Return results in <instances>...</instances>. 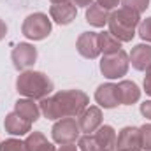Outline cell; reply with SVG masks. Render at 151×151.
<instances>
[{"label": "cell", "mask_w": 151, "mask_h": 151, "mask_svg": "<svg viewBox=\"0 0 151 151\" xmlns=\"http://www.w3.org/2000/svg\"><path fill=\"white\" fill-rule=\"evenodd\" d=\"M14 111L19 114L21 118H25L27 121H30V123H35L40 118V107L32 99H19V100H16Z\"/></svg>", "instance_id": "2e32d148"}, {"label": "cell", "mask_w": 151, "mask_h": 151, "mask_svg": "<svg viewBox=\"0 0 151 151\" xmlns=\"http://www.w3.org/2000/svg\"><path fill=\"white\" fill-rule=\"evenodd\" d=\"M11 60H12L14 69H18V70H28L35 63V60H37V49L32 44H28V42H19L12 49Z\"/></svg>", "instance_id": "52a82bcc"}, {"label": "cell", "mask_w": 151, "mask_h": 151, "mask_svg": "<svg viewBox=\"0 0 151 151\" xmlns=\"http://www.w3.org/2000/svg\"><path fill=\"white\" fill-rule=\"evenodd\" d=\"M70 2L74 4L76 7H88V5L93 4V0H70Z\"/></svg>", "instance_id": "f1b7e54d"}, {"label": "cell", "mask_w": 151, "mask_h": 151, "mask_svg": "<svg viewBox=\"0 0 151 151\" xmlns=\"http://www.w3.org/2000/svg\"><path fill=\"white\" fill-rule=\"evenodd\" d=\"M27 151H56V148L44 137L42 132H30L25 139Z\"/></svg>", "instance_id": "ac0fdd59"}, {"label": "cell", "mask_w": 151, "mask_h": 151, "mask_svg": "<svg viewBox=\"0 0 151 151\" xmlns=\"http://www.w3.org/2000/svg\"><path fill=\"white\" fill-rule=\"evenodd\" d=\"M79 151H104V148L99 144L93 134H84L79 137Z\"/></svg>", "instance_id": "44dd1931"}, {"label": "cell", "mask_w": 151, "mask_h": 151, "mask_svg": "<svg viewBox=\"0 0 151 151\" xmlns=\"http://www.w3.org/2000/svg\"><path fill=\"white\" fill-rule=\"evenodd\" d=\"M128 60L135 70H146L151 65V46L150 44H137L132 47Z\"/></svg>", "instance_id": "5bb4252c"}, {"label": "cell", "mask_w": 151, "mask_h": 151, "mask_svg": "<svg viewBox=\"0 0 151 151\" xmlns=\"http://www.w3.org/2000/svg\"><path fill=\"white\" fill-rule=\"evenodd\" d=\"M121 4H123V7L132 9V11H135L139 14L144 12L150 7V0H121Z\"/></svg>", "instance_id": "603a6c76"}, {"label": "cell", "mask_w": 151, "mask_h": 151, "mask_svg": "<svg viewBox=\"0 0 151 151\" xmlns=\"http://www.w3.org/2000/svg\"><path fill=\"white\" fill-rule=\"evenodd\" d=\"M142 84H144V91L151 97V65L146 69V76H144V83Z\"/></svg>", "instance_id": "4316f807"}, {"label": "cell", "mask_w": 151, "mask_h": 151, "mask_svg": "<svg viewBox=\"0 0 151 151\" xmlns=\"http://www.w3.org/2000/svg\"><path fill=\"white\" fill-rule=\"evenodd\" d=\"M119 2H121V0H97V4H99V5H102V7H104V9H107V11L116 9V7L119 5Z\"/></svg>", "instance_id": "484cf974"}, {"label": "cell", "mask_w": 151, "mask_h": 151, "mask_svg": "<svg viewBox=\"0 0 151 151\" xmlns=\"http://www.w3.org/2000/svg\"><path fill=\"white\" fill-rule=\"evenodd\" d=\"M77 125L83 134H95L102 127V111L97 106H88L77 116Z\"/></svg>", "instance_id": "9c48e42d"}, {"label": "cell", "mask_w": 151, "mask_h": 151, "mask_svg": "<svg viewBox=\"0 0 151 151\" xmlns=\"http://www.w3.org/2000/svg\"><path fill=\"white\" fill-rule=\"evenodd\" d=\"M88 104H90V99L83 90H65V91H58L51 97L42 99L39 107L44 118L62 119V118L79 116L88 107Z\"/></svg>", "instance_id": "6da1fadb"}, {"label": "cell", "mask_w": 151, "mask_h": 151, "mask_svg": "<svg viewBox=\"0 0 151 151\" xmlns=\"http://www.w3.org/2000/svg\"><path fill=\"white\" fill-rule=\"evenodd\" d=\"M119 106H132L141 99V90L134 81H119L116 84Z\"/></svg>", "instance_id": "9a60e30c"}, {"label": "cell", "mask_w": 151, "mask_h": 151, "mask_svg": "<svg viewBox=\"0 0 151 151\" xmlns=\"http://www.w3.org/2000/svg\"><path fill=\"white\" fill-rule=\"evenodd\" d=\"M109 16H111V12L107 9H104L102 5H99L97 2H93L91 5L86 7V21L91 27H97V28L106 27L109 21Z\"/></svg>", "instance_id": "e0dca14e"}, {"label": "cell", "mask_w": 151, "mask_h": 151, "mask_svg": "<svg viewBox=\"0 0 151 151\" xmlns=\"http://www.w3.org/2000/svg\"><path fill=\"white\" fill-rule=\"evenodd\" d=\"M0 151H27V146H25V141L7 139V141L0 142Z\"/></svg>", "instance_id": "7402d4cb"}, {"label": "cell", "mask_w": 151, "mask_h": 151, "mask_svg": "<svg viewBox=\"0 0 151 151\" xmlns=\"http://www.w3.org/2000/svg\"><path fill=\"white\" fill-rule=\"evenodd\" d=\"M76 14H77V7L70 0H65V2H60V4H53L49 7V16L58 25L72 23L76 19Z\"/></svg>", "instance_id": "8fae6325"}, {"label": "cell", "mask_w": 151, "mask_h": 151, "mask_svg": "<svg viewBox=\"0 0 151 151\" xmlns=\"http://www.w3.org/2000/svg\"><path fill=\"white\" fill-rule=\"evenodd\" d=\"M4 128H5L7 134L21 137V135H27L28 132H32V123L27 121L25 118H21L16 111H12V113H9L5 116V119H4Z\"/></svg>", "instance_id": "4fadbf2b"}, {"label": "cell", "mask_w": 151, "mask_h": 151, "mask_svg": "<svg viewBox=\"0 0 151 151\" xmlns=\"http://www.w3.org/2000/svg\"><path fill=\"white\" fill-rule=\"evenodd\" d=\"M79 125L74 118H62V119H56V123L53 125L51 128V135H53V141L56 144H74L76 141L79 139Z\"/></svg>", "instance_id": "8992f818"}, {"label": "cell", "mask_w": 151, "mask_h": 151, "mask_svg": "<svg viewBox=\"0 0 151 151\" xmlns=\"http://www.w3.org/2000/svg\"><path fill=\"white\" fill-rule=\"evenodd\" d=\"M137 34H139V37L142 39V40L151 42V16L150 18H146V19H142V21L139 23V27H137Z\"/></svg>", "instance_id": "cb8c5ba5"}, {"label": "cell", "mask_w": 151, "mask_h": 151, "mask_svg": "<svg viewBox=\"0 0 151 151\" xmlns=\"http://www.w3.org/2000/svg\"><path fill=\"white\" fill-rule=\"evenodd\" d=\"M99 49L104 55H113L121 49V42L109 32H99Z\"/></svg>", "instance_id": "ffe728a7"}, {"label": "cell", "mask_w": 151, "mask_h": 151, "mask_svg": "<svg viewBox=\"0 0 151 151\" xmlns=\"http://www.w3.org/2000/svg\"><path fill=\"white\" fill-rule=\"evenodd\" d=\"M95 139L99 141V144L104 148V151H114L116 150V132L111 125H102L95 134Z\"/></svg>", "instance_id": "d6986e66"}, {"label": "cell", "mask_w": 151, "mask_h": 151, "mask_svg": "<svg viewBox=\"0 0 151 151\" xmlns=\"http://www.w3.org/2000/svg\"><path fill=\"white\" fill-rule=\"evenodd\" d=\"M116 151H142L141 132L137 127H125L116 137Z\"/></svg>", "instance_id": "ba28073f"}, {"label": "cell", "mask_w": 151, "mask_h": 151, "mask_svg": "<svg viewBox=\"0 0 151 151\" xmlns=\"http://www.w3.org/2000/svg\"><path fill=\"white\" fill-rule=\"evenodd\" d=\"M128 65H130L128 55L123 49H119L118 53L102 56V60H100V72L107 79H119V77H123L128 72Z\"/></svg>", "instance_id": "5b68a950"}, {"label": "cell", "mask_w": 151, "mask_h": 151, "mask_svg": "<svg viewBox=\"0 0 151 151\" xmlns=\"http://www.w3.org/2000/svg\"><path fill=\"white\" fill-rule=\"evenodd\" d=\"M51 19L44 12H34L25 18L21 25V34L30 40H42L51 34Z\"/></svg>", "instance_id": "277c9868"}, {"label": "cell", "mask_w": 151, "mask_h": 151, "mask_svg": "<svg viewBox=\"0 0 151 151\" xmlns=\"http://www.w3.org/2000/svg\"><path fill=\"white\" fill-rule=\"evenodd\" d=\"M141 132V142H142V150L151 151V123H146L139 128Z\"/></svg>", "instance_id": "d4e9b609"}, {"label": "cell", "mask_w": 151, "mask_h": 151, "mask_svg": "<svg viewBox=\"0 0 151 151\" xmlns=\"http://www.w3.org/2000/svg\"><path fill=\"white\" fill-rule=\"evenodd\" d=\"M56 151H79V150L76 148L74 144H62V146H60Z\"/></svg>", "instance_id": "4dcf8cb0"}, {"label": "cell", "mask_w": 151, "mask_h": 151, "mask_svg": "<svg viewBox=\"0 0 151 151\" xmlns=\"http://www.w3.org/2000/svg\"><path fill=\"white\" fill-rule=\"evenodd\" d=\"M95 100L100 107L104 109H114L116 106H119V99H118V88L113 83H104L97 88L95 91Z\"/></svg>", "instance_id": "7c38bea8"}, {"label": "cell", "mask_w": 151, "mask_h": 151, "mask_svg": "<svg viewBox=\"0 0 151 151\" xmlns=\"http://www.w3.org/2000/svg\"><path fill=\"white\" fill-rule=\"evenodd\" d=\"M141 114H142L144 118L151 119V100H144V102L141 104Z\"/></svg>", "instance_id": "83f0119b"}, {"label": "cell", "mask_w": 151, "mask_h": 151, "mask_svg": "<svg viewBox=\"0 0 151 151\" xmlns=\"http://www.w3.org/2000/svg\"><path fill=\"white\" fill-rule=\"evenodd\" d=\"M139 23H141L139 12L121 7V9L111 12V16H109V21H107L109 34H113L119 42H130L135 37V30H137Z\"/></svg>", "instance_id": "3957f363"}, {"label": "cell", "mask_w": 151, "mask_h": 151, "mask_svg": "<svg viewBox=\"0 0 151 151\" xmlns=\"http://www.w3.org/2000/svg\"><path fill=\"white\" fill-rule=\"evenodd\" d=\"M60 2H65V0H51V4H60Z\"/></svg>", "instance_id": "1f68e13d"}, {"label": "cell", "mask_w": 151, "mask_h": 151, "mask_svg": "<svg viewBox=\"0 0 151 151\" xmlns=\"http://www.w3.org/2000/svg\"><path fill=\"white\" fill-rule=\"evenodd\" d=\"M7 35V25H5V21L4 19H0V40Z\"/></svg>", "instance_id": "f546056e"}, {"label": "cell", "mask_w": 151, "mask_h": 151, "mask_svg": "<svg viewBox=\"0 0 151 151\" xmlns=\"http://www.w3.org/2000/svg\"><path fill=\"white\" fill-rule=\"evenodd\" d=\"M76 47H77V53L83 58L95 60L100 55V49H99V34L97 32H83L77 37V40H76Z\"/></svg>", "instance_id": "30bf717a"}, {"label": "cell", "mask_w": 151, "mask_h": 151, "mask_svg": "<svg viewBox=\"0 0 151 151\" xmlns=\"http://www.w3.org/2000/svg\"><path fill=\"white\" fill-rule=\"evenodd\" d=\"M16 90L19 95L32 99V100H42L49 97L53 91V81L39 70H23L16 79Z\"/></svg>", "instance_id": "7a4b0ae2"}]
</instances>
